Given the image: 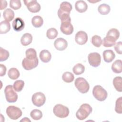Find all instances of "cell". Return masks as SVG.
Segmentation results:
<instances>
[{
    "mask_svg": "<svg viewBox=\"0 0 122 122\" xmlns=\"http://www.w3.org/2000/svg\"><path fill=\"white\" fill-rule=\"evenodd\" d=\"M92 112V108L89 104H82L76 112V118L80 120H83L88 117Z\"/></svg>",
    "mask_w": 122,
    "mask_h": 122,
    "instance_id": "cell-1",
    "label": "cell"
},
{
    "mask_svg": "<svg viewBox=\"0 0 122 122\" xmlns=\"http://www.w3.org/2000/svg\"><path fill=\"white\" fill-rule=\"evenodd\" d=\"M92 94L96 100L101 102L105 100L108 95L107 91L101 85H96L93 87Z\"/></svg>",
    "mask_w": 122,
    "mask_h": 122,
    "instance_id": "cell-2",
    "label": "cell"
},
{
    "mask_svg": "<svg viewBox=\"0 0 122 122\" xmlns=\"http://www.w3.org/2000/svg\"><path fill=\"white\" fill-rule=\"evenodd\" d=\"M53 112L56 116L60 118H64L69 115V109L65 106L57 104L53 107Z\"/></svg>",
    "mask_w": 122,
    "mask_h": 122,
    "instance_id": "cell-3",
    "label": "cell"
},
{
    "mask_svg": "<svg viewBox=\"0 0 122 122\" xmlns=\"http://www.w3.org/2000/svg\"><path fill=\"white\" fill-rule=\"evenodd\" d=\"M74 84L78 90L82 93H87L90 89L88 81L82 77L77 78L74 82Z\"/></svg>",
    "mask_w": 122,
    "mask_h": 122,
    "instance_id": "cell-4",
    "label": "cell"
},
{
    "mask_svg": "<svg viewBox=\"0 0 122 122\" xmlns=\"http://www.w3.org/2000/svg\"><path fill=\"white\" fill-rule=\"evenodd\" d=\"M4 93L6 101L8 102H15L18 99V94L14 91L13 86L9 85L6 86L4 89Z\"/></svg>",
    "mask_w": 122,
    "mask_h": 122,
    "instance_id": "cell-5",
    "label": "cell"
},
{
    "mask_svg": "<svg viewBox=\"0 0 122 122\" xmlns=\"http://www.w3.org/2000/svg\"><path fill=\"white\" fill-rule=\"evenodd\" d=\"M6 113L10 119L14 120L19 119L22 114L21 110L19 108L12 105L9 106L7 108Z\"/></svg>",
    "mask_w": 122,
    "mask_h": 122,
    "instance_id": "cell-6",
    "label": "cell"
},
{
    "mask_svg": "<svg viewBox=\"0 0 122 122\" xmlns=\"http://www.w3.org/2000/svg\"><path fill=\"white\" fill-rule=\"evenodd\" d=\"M31 101L32 103L37 107L42 106L46 102V97L45 95L41 92H38L33 94Z\"/></svg>",
    "mask_w": 122,
    "mask_h": 122,
    "instance_id": "cell-7",
    "label": "cell"
},
{
    "mask_svg": "<svg viewBox=\"0 0 122 122\" xmlns=\"http://www.w3.org/2000/svg\"><path fill=\"white\" fill-rule=\"evenodd\" d=\"M28 10L32 13L38 12L41 10V5L36 0H25L23 1Z\"/></svg>",
    "mask_w": 122,
    "mask_h": 122,
    "instance_id": "cell-8",
    "label": "cell"
},
{
    "mask_svg": "<svg viewBox=\"0 0 122 122\" xmlns=\"http://www.w3.org/2000/svg\"><path fill=\"white\" fill-rule=\"evenodd\" d=\"M89 64L94 67L99 66L101 62V57L98 52H92L89 53L88 56Z\"/></svg>",
    "mask_w": 122,
    "mask_h": 122,
    "instance_id": "cell-9",
    "label": "cell"
},
{
    "mask_svg": "<svg viewBox=\"0 0 122 122\" xmlns=\"http://www.w3.org/2000/svg\"><path fill=\"white\" fill-rule=\"evenodd\" d=\"M39 63L38 58L34 60H29L26 58L23 59L22 61V66L26 70H30L34 68H36Z\"/></svg>",
    "mask_w": 122,
    "mask_h": 122,
    "instance_id": "cell-10",
    "label": "cell"
},
{
    "mask_svg": "<svg viewBox=\"0 0 122 122\" xmlns=\"http://www.w3.org/2000/svg\"><path fill=\"white\" fill-rule=\"evenodd\" d=\"M71 4L67 1H63L60 4V8L58 10V17L64 14H70L72 10Z\"/></svg>",
    "mask_w": 122,
    "mask_h": 122,
    "instance_id": "cell-11",
    "label": "cell"
},
{
    "mask_svg": "<svg viewBox=\"0 0 122 122\" xmlns=\"http://www.w3.org/2000/svg\"><path fill=\"white\" fill-rule=\"evenodd\" d=\"M60 30L65 35H71L73 31V27L71 23V21L61 22Z\"/></svg>",
    "mask_w": 122,
    "mask_h": 122,
    "instance_id": "cell-12",
    "label": "cell"
},
{
    "mask_svg": "<svg viewBox=\"0 0 122 122\" xmlns=\"http://www.w3.org/2000/svg\"><path fill=\"white\" fill-rule=\"evenodd\" d=\"M75 40L77 44L83 45L88 41V35L85 31H79L75 34Z\"/></svg>",
    "mask_w": 122,
    "mask_h": 122,
    "instance_id": "cell-13",
    "label": "cell"
},
{
    "mask_svg": "<svg viewBox=\"0 0 122 122\" xmlns=\"http://www.w3.org/2000/svg\"><path fill=\"white\" fill-rule=\"evenodd\" d=\"M54 45L57 50L61 51L66 49L68 46V42L63 38H59L54 41Z\"/></svg>",
    "mask_w": 122,
    "mask_h": 122,
    "instance_id": "cell-14",
    "label": "cell"
},
{
    "mask_svg": "<svg viewBox=\"0 0 122 122\" xmlns=\"http://www.w3.org/2000/svg\"><path fill=\"white\" fill-rule=\"evenodd\" d=\"M25 23L23 20L19 17L16 18L12 22V27L14 30L20 31L24 28Z\"/></svg>",
    "mask_w": 122,
    "mask_h": 122,
    "instance_id": "cell-15",
    "label": "cell"
},
{
    "mask_svg": "<svg viewBox=\"0 0 122 122\" xmlns=\"http://www.w3.org/2000/svg\"><path fill=\"white\" fill-rule=\"evenodd\" d=\"M104 61L106 62H112L115 57V54L111 50H107L104 51L102 53Z\"/></svg>",
    "mask_w": 122,
    "mask_h": 122,
    "instance_id": "cell-16",
    "label": "cell"
},
{
    "mask_svg": "<svg viewBox=\"0 0 122 122\" xmlns=\"http://www.w3.org/2000/svg\"><path fill=\"white\" fill-rule=\"evenodd\" d=\"M75 8L78 12L83 13L87 10L88 5L83 0H78L75 2Z\"/></svg>",
    "mask_w": 122,
    "mask_h": 122,
    "instance_id": "cell-17",
    "label": "cell"
},
{
    "mask_svg": "<svg viewBox=\"0 0 122 122\" xmlns=\"http://www.w3.org/2000/svg\"><path fill=\"white\" fill-rule=\"evenodd\" d=\"M39 57L41 60L42 62L44 63H47L49 62L51 60V55L50 51L48 50H43L40 52Z\"/></svg>",
    "mask_w": 122,
    "mask_h": 122,
    "instance_id": "cell-18",
    "label": "cell"
},
{
    "mask_svg": "<svg viewBox=\"0 0 122 122\" xmlns=\"http://www.w3.org/2000/svg\"><path fill=\"white\" fill-rule=\"evenodd\" d=\"M32 41V35L29 33H26L24 34L21 39L20 42L23 46H26L30 44Z\"/></svg>",
    "mask_w": 122,
    "mask_h": 122,
    "instance_id": "cell-19",
    "label": "cell"
},
{
    "mask_svg": "<svg viewBox=\"0 0 122 122\" xmlns=\"http://www.w3.org/2000/svg\"><path fill=\"white\" fill-rule=\"evenodd\" d=\"M116 41L114 38L106 36V37L104 38L103 41H102V43L103 46L105 47H110L114 46L116 44Z\"/></svg>",
    "mask_w": 122,
    "mask_h": 122,
    "instance_id": "cell-20",
    "label": "cell"
},
{
    "mask_svg": "<svg viewBox=\"0 0 122 122\" xmlns=\"http://www.w3.org/2000/svg\"><path fill=\"white\" fill-rule=\"evenodd\" d=\"M122 61L121 60H116L112 65V70L114 73H120L122 71Z\"/></svg>",
    "mask_w": 122,
    "mask_h": 122,
    "instance_id": "cell-21",
    "label": "cell"
},
{
    "mask_svg": "<svg viewBox=\"0 0 122 122\" xmlns=\"http://www.w3.org/2000/svg\"><path fill=\"white\" fill-rule=\"evenodd\" d=\"M3 15L5 20L9 22L13 19L14 17V12L11 9L8 8L4 11Z\"/></svg>",
    "mask_w": 122,
    "mask_h": 122,
    "instance_id": "cell-22",
    "label": "cell"
},
{
    "mask_svg": "<svg viewBox=\"0 0 122 122\" xmlns=\"http://www.w3.org/2000/svg\"><path fill=\"white\" fill-rule=\"evenodd\" d=\"M10 29V25L9 22L6 20L2 21L0 24V33L5 34L9 32Z\"/></svg>",
    "mask_w": 122,
    "mask_h": 122,
    "instance_id": "cell-23",
    "label": "cell"
},
{
    "mask_svg": "<svg viewBox=\"0 0 122 122\" xmlns=\"http://www.w3.org/2000/svg\"><path fill=\"white\" fill-rule=\"evenodd\" d=\"M31 23L34 27L40 28L42 25L43 20L41 17L40 16H35L31 19Z\"/></svg>",
    "mask_w": 122,
    "mask_h": 122,
    "instance_id": "cell-24",
    "label": "cell"
},
{
    "mask_svg": "<svg viewBox=\"0 0 122 122\" xmlns=\"http://www.w3.org/2000/svg\"><path fill=\"white\" fill-rule=\"evenodd\" d=\"M111 10L110 6L107 4L103 3L99 6L98 8V12L102 15L108 14Z\"/></svg>",
    "mask_w": 122,
    "mask_h": 122,
    "instance_id": "cell-25",
    "label": "cell"
},
{
    "mask_svg": "<svg viewBox=\"0 0 122 122\" xmlns=\"http://www.w3.org/2000/svg\"><path fill=\"white\" fill-rule=\"evenodd\" d=\"M20 72L17 68H11L8 72V75L9 77L11 80H16L20 76Z\"/></svg>",
    "mask_w": 122,
    "mask_h": 122,
    "instance_id": "cell-26",
    "label": "cell"
},
{
    "mask_svg": "<svg viewBox=\"0 0 122 122\" xmlns=\"http://www.w3.org/2000/svg\"><path fill=\"white\" fill-rule=\"evenodd\" d=\"M122 78L121 77H116L113 80V85L115 89L119 92L122 91Z\"/></svg>",
    "mask_w": 122,
    "mask_h": 122,
    "instance_id": "cell-27",
    "label": "cell"
},
{
    "mask_svg": "<svg viewBox=\"0 0 122 122\" xmlns=\"http://www.w3.org/2000/svg\"><path fill=\"white\" fill-rule=\"evenodd\" d=\"M26 58L29 60H34L37 58V52L33 48H29L25 51Z\"/></svg>",
    "mask_w": 122,
    "mask_h": 122,
    "instance_id": "cell-28",
    "label": "cell"
},
{
    "mask_svg": "<svg viewBox=\"0 0 122 122\" xmlns=\"http://www.w3.org/2000/svg\"><path fill=\"white\" fill-rule=\"evenodd\" d=\"M62 80L67 83H70L73 81L74 79V75L69 71H66L62 75Z\"/></svg>",
    "mask_w": 122,
    "mask_h": 122,
    "instance_id": "cell-29",
    "label": "cell"
},
{
    "mask_svg": "<svg viewBox=\"0 0 122 122\" xmlns=\"http://www.w3.org/2000/svg\"><path fill=\"white\" fill-rule=\"evenodd\" d=\"M72 71L75 74L80 75L84 72L85 67L81 63H77L73 67Z\"/></svg>",
    "mask_w": 122,
    "mask_h": 122,
    "instance_id": "cell-30",
    "label": "cell"
},
{
    "mask_svg": "<svg viewBox=\"0 0 122 122\" xmlns=\"http://www.w3.org/2000/svg\"><path fill=\"white\" fill-rule=\"evenodd\" d=\"M58 36V31L57 30L54 28L49 29L46 32V36L49 39L52 40L57 37Z\"/></svg>",
    "mask_w": 122,
    "mask_h": 122,
    "instance_id": "cell-31",
    "label": "cell"
},
{
    "mask_svg": "<svg viewBox=\"0 0 122 122\" xmlns=\"http://www.w3.org/2000/svg\"><path fill=\"white\" fill-rule=\"evenodd\" d=\"M30 116L33 120H39L42 118V113L40 110L34 109L30 112Z\"/></svg>",
    "mask_w": 122,
    "mask_h": 122,
    "instance_id": "cell-32",
    "label": "cell"
},
{
    "mask_svg": "<svg viewBox=\"0 0 122 122\" xmlns=\"http://www.w3.org/2000/svg\"><path fill=\"white\" fill-rule=\"evenodd\" d=\"M106 36L113 38L116 41H117L120 36V32L117 29L112 28L109 30L106 34Z\"/></svg>",
    "mask_w": 122,
    "mask_h": 122,
    "instance_id": "cell-33",
    "label": "cell"
},
{
    "mask_svg": "<svg viewBox=\"0 0 122 122\" xmlns=\"http://www.w3.org/2000/svg\"><path fill=\"white\" fill-rule=\"evenodd\" d=\"M24 86V82L22 80L16 81L13 85V88L16 92H20L22 91Z\"/></svg>",
    "mask_w": 122,
    "mask_h": 122,
    "instance_id": "cell-34",
    "label": "cell"
},
{
    "mask_svg": "<svg viewBox=\"0 0 122 122\" xmlns=\"http://www.w3.org/2000/svg\"><path fill=\"white\" fill-rule=\"evenodd\" d=\"M102 40L100 36L95 35L92 37L91 39L92 43L96 47H100L102 44Z\"/></svg>",
    "mask_w": 122,
    "mask_h": 122,
    "instance_id": "cell-35",
    "label": "cell"
},
{
    "mask_svg": "<svg viewBox=\"0 0 122 122\" xmlns=\"http://www.w3.org/2000/svg\"><path fill=\"white\" fill-rule=\"evenodd\" d=\"M10 54L8 51L0 48V61H3L7 60L9 57Z\"/></svg>",
    "mask_w": 122,
    "mask_h": 122,
    "instance_id": "cell-36",
    "label": "cell"
},
{
    "mask_svg": "<svg viewBox=\"0 0 122 122\" xmlns=\"http://www.w3.org/2000/svg\"><path fill=\"white\" fill-rule=\"evenodd\" d=\"M115 112L121 114L122 113V97H121L116 100L115 103Z\"/></svg>",
    "mask_w": 122,
    "mask_h": 122,
    "instance_id": "cell-37",
    "label": "cell"
},
{
    "mask_svg": "<svg viewBox=\"0 0 122 122\" xmlns=\"http://www.w3.org/2000/svg\"><path fill=\"white\" fill-rule=\"evenodd\" d=\"M10 6L13 10H18L21 6V2L20 0H10Z\"/></svg>",
    "mask_w": 122,
    "mask_h": 122,
    "instance_id": "cell-38",
    "label": "cell"
},
{
    "mask_svg": "<svg viewBox=\"0 0 122 122\" xmlns=\"http://www.w3.org/2000/svg\"><path fill=\"white\" fill-rule=\"evenodd\" d=\"M122 41H119L117 42L115 45L114 48L116 51V52L118 54H121L122 53Z\"/></svg>",
    "mask_w": 122,
    "mask_h": 122,
    "instance_id": "cell-39",
    "label": "cell"
},
{
    "mask_svg": "<svg viewBox=\"0 0 122 122\" xmlns=\"http://www.w3.org/2000/svg\"><path fill=\"white\" fill-rule=\"evenodd\" d=\"M0 76L1 77L4 76L6 74V67L5 65L2 64H0Z\"/></svg>",
    "mask_w": 122,
    "mask_h": 122,
    "instance_id": "cell-40",
    "label": "cell"
},
{
    "mask_svg": "<svg viewBox=\"0 0 122 122\" xmlns=\"http://www.w3.org/2000/svg\"><path fill=\"white\" fill-rule=\"evenodd\" d=\"M1 2V5H0V10H2L3 9H5L7 5V2L6 0H0Z\"/></svg>",
    "mask_w": 122,
    "mask_h": 122,
    "instance_id": "cell-41",
    "label": "cell"
},
{
    "mask_svg": "<svg viewBox=\"0 0 122 122\" xmlns=\"http://www.w3.org/2000/svg\"><path fill=\"white\" fill-rule=\"evenodd\" d=\"M21 121H23V122H27V121H28V122H31L30 120H29V119H28V118H27V117H24L23 119H22V120H20V122H21Z\"/></svg>",
    "mask_w": 122,
    "mask_h": 122,
    "instance_id": "cell-42",
    "label": "cell"
}]
</instances>
